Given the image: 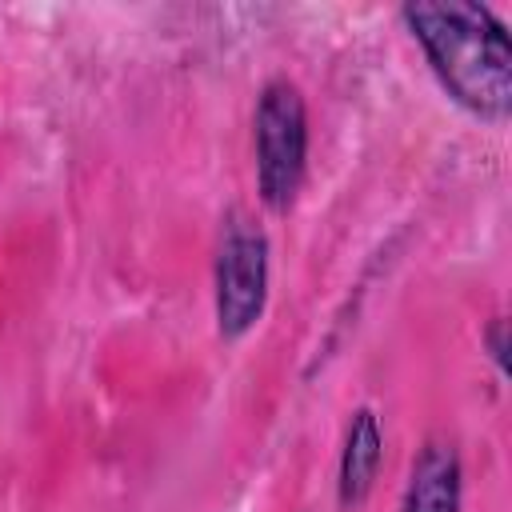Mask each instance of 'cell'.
<instances>
[{"instance_id":"3","label":"cell","mask_w":512,"mask_h":512,"mask_svg":"<svg viewBox=\"0 0 512 512\" xmlns=\"http://www.w3.org/2000/svg\"><path fill=\"white\" fill-rule=\"evenodd\" d=\"M268 232L248 212H228L212 264V312L220 340H244L268 308Z\"/></svg>"},{"instance_id":"5","label":"cell","mask_w":512,"mask_h":512,"mask_svg":"<svg viewBox=\"0 0 512 512\" xmlns=\"http://www.w3.org/2000/svg\"><path fill=\"white\" fill-rule=\"evenodd\" d=\"M380 464H384V428H380V416L364 404L348 416L340 460H336V500L344 512H356L372 496Z\"/></svg>"},{"instance_id":"2","label":"cell","mask_w":512,"mask_h":512,"mask_svg":"<svg viewBox=\"0 0 512 512\" xmlns=\"http://www.w3.org/2000/svg\"><path fill=\"white\" fill-rule=\"evenodd\" d=\"M256 192L268 212H288L308 176V104L296 80L272 76L252 112Z\"/></svg>"},{"instance_id":"1","label":"cell","mask_w":512,"mask_h":512,"mask_svg":"<svg viewBox=\"0 0 512 512\" xmlns=\"http://www.w3.org/2000/svg\"><path fill=\"white\" fill-rule=\"evenodd\" d=\"M412 40L424 48L440 88L480 120L512 112V44L504 20L488 4L416 0L400 8Z\"/></svg>"},{"instance_id":"6","label":"cell","mask_w":512,"mask_h":512,"mask_svg":"<svg viewBox=\"0 0 512 512\" xmlns=\"http://www.w3.org/2000/svg\"><path fill=\"white\" fill-rule=\"evenodd\" d=\"M484 348H488V356L496 360V368L504 372V368H508V320H504V316H492V320H488V328H484Z\"/></svg>"},{"instance_id":"4","label":"cell","mask_w":512,"mask_h":512,"mask_svg":"<svg viewBox=\"0 0 512 512\" xmlns=\"http://www.w3.org/2000/svg\"><path fill=\"white\" fill-rule=\"evenodd\" d=\"M464 504V468L452 440L432 436L416 448L400 512H460Z\"/></svg>"}]
</instances>
